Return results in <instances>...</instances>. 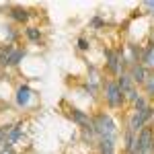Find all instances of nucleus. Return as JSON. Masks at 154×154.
<instances>
[{
    "instance_id": "obj_1",
    "label": "nucleus",
    "mask_w": 154,
    "mask_h": 154,
    "mask_svg": "<svg viewBox=\"0 0 154 154\" xmlns=\"http://www.w3.org/2000/svg\"><path fill=\"white\" fill-rule=\"evenodd\" d=\"M101 95H103V101L109 109H123V105H125V95L119 91L115 78H105L103 80Z\"/></svg>"
},
{
    "instance_id": "obj_2",
    "label": "nucleus",
    "mask_w": 154,
    "mask_h": 154,
    "mask_svg": "<svg viewBox=\"0 0 154 154\" xmlns=\"http://www.w3.org/2000/svg\"><path fill=\"white\" fill-rule=\"evenodd\" d=\"M93 128H95L99 138H107V140H115L117 142V136H119L117 123L113 121V117L109 113H103V111L95 113L93 115Z\"/></svg>"
},
{
    "instance_id": "obj_3",
    "label": "nucleus",
    "mask_w": 154,
    "mask_h": 154,
    "mask_svg": "<svg viewBox=\"0 0 154 154\" xmlns=\"http://www.w3.org/2000/svg\"><path fill=\"white\" fill-rule=\"evenodd\" d=\"M103 56H105V70L111 76L117 78L119 74L123 72V68H121V58L117 56V51L111 49V48H103Z\"/></svg>"
},
{
    "instance_id": "obj_4",
    "label": "nucleus",
    "mask_w": 154,
    "mask_h": 154,
    "mask_svg": "<svg viewBox=\"0 0 154 154\" xmlns=\"http://www.w3.org/2000/svg\"><path fill=\"white\" fill-rule=\"evenodd\" d=\"M33 97H35V93L31 91L29 84H19L17 91H14V105L19 107V109H27V107L31 105Z\"/></svg>"
},
{
    "instance_id": "obj_5",
    "label": "nucleus",
    "mask_w": 154,
    "mask_h": 154,
    "mask_svg": "<svg viewBox=\"0 0 154 154\" xmlns=\"http://www.w3.org/2000/svg\"><path fill=\"white\" fill-rule=\"evenodd\" d=\"M128 74L131 76V80H134V84L138 88H144V84H146L148 76H150V70L146 66H142V64H134L130 70H128Z\"/></svg>"
},
{
    "instance_id": "obj_6",
    "label": "nucleus",
    "mask_w": 154,
    "mask_h": 154,
    "mask_svg": "<svg viewBox=\"0 0 154 154\" xmlns=\"http://www.w3.org/2000/svg\"><path fill=\"white\" fill-rule=\"evenodd\" d=\"M68 117L80 128V130H84V128H88L91 123H93V115H88L86 111H82V109H78V107H70L68 109Z\"/></svg>"
},
{
    "instance_id": "obj_7",
    "label": "nucleus",
    "mask_w": 154,
    "mask_h": 154,
    "mask_svg": "<svg viewBox=\"0 0 154 154\" xmlns=\"http://www.w3.org/2000/svg\"><path fill=\"white\" fill-rule=\"evenodd\" d=\"M8 17L17 25H27L29 19H31V11L21 6V4H12V6H8Z\"/></svg>"
},
{
    "instance_id": "obj_8",
    "label": "nucleus",
    "mask_w": 154,
    "mask_h": 154,
    "mask_svg": "<svg viewBox=\"0 0 154 154\" xmlns=\"http://www.w3.org/2000/svg\"><path fill=\"white\" fill-rule=\"evenodd\" d=\"M23 136V121H19V123H14L12 125L11 134H8V138H6V142L2 146V150H12L14 148V144L19 142V138Z\"/></svg>"
},
{
    "instance_id": "obj_9",
    "label": "nucleus",
    "mask_w": 154,
    "mask_h": 154,
    "mask_svg": "<svg viewBox=\"0 0 154 154\" xmlns=\"http://www.w3.org/2000/svg\"><path fill=\"white\" fill-rule=\"evenodd\" d=\"M115 82H117L119 91H121L123 95H125V93H128L130 88H134V86H136V84H134V80H131V76L128 74V72H121L117 78H115Z\"/></svg>"
},
{
    "instance_id": "obj_10",
    "label": "nucleus",
    "mask_w": 154,
    "mask_h": 154,
    "mask_svg": "<svg viewBox=\"0 0 154 154\" xmlns=\"http://www.w3.org/2000/svg\"><path fill=\"white\" fill-rule=\"evenodd\" d=\"M115 140H107V138H99L97 142V150L99 154H115Z\"/></svg>"
},
{
    "instance_id": "obj_11",
    "label": "nucleus",
    "mask_w": 154,
    "mask_h": 154,
    "mask_svg": "<svg viewBox=\"0 0 154 154\" xmlns=\"http://www.w3.org/2000/svg\"><path fill=\"white\" fill-rule=\"evenodd\" d=\"M25 37H27V41H31V43H39L41 41V29L35 27V25H27L25 27Z\"/></svg>"
},
{
    "instance_id": "obj_12",
    "label": "nucleus",
    "mask_w": 154,
    "mask_h": 154,
    "mask_svg": "<svg viewBox=\"0 0 154 154\" xmlns=\"http://www.w3.org/2000/svg\"><path fill=\"white\" fill-rule=\"evenodd\" d=\"M25 56H27V49H25V48H17L14 51H12L11 60H8V68H17V66H21V62L25 60Z\"/></svg>"
},
{
    "instance_id": "obj_13",
    "label": "nucleus",
    "mask_w": 154,
    "mask_h": 154,
    "mask_svg": "<svg viewBox=\"0 0 154 154\" xmlns=\"http://www.w3.org/2000/svg\"><path fill=\"white\" fill-rule=\"evenodd\" d=\"M142 91H144L146 99H154V70H150V76H148V80H146Z\"/></svg>"
},
{
    "instance_id": "obj_14",
    "label": "nucleus",
    "mask_w": 154,
    "mask_h": 154,
    "mask_svg": "<svg viewBox=\"0 0 154 154\" xmlns=\"http://www.w3.org/2000/svg\"><path fill=\"white\" fill-rule=\"evenodd\" d=\"M142 95H144V93H140V88H138V86H134V88H130V91L125 93V103L134 105V103H136V101H138Z\"/></svg>"
},
{
    "instance_id": "obj_15",
    "label": "nucleus",
    "mask_w": 154,
    "mask_h": 154,
    "mask_svg": "<svg viewBox=\"0 0 154 154\" xmlns=\"http://www.w3.org/2000/svg\"><path fill=\"white\" fill-rule=\"evenodd\" d=\"M11 130H12L11 123H4V125H0V150H2V146H4V142H6V138H8Z\"/></svg>"
},
{
    "instance_id": "obj_16",
    "label": "nucleus",
    "mask_w": 154,
    "mask_h": 154,
    "mask_svg": "<svg viewBox=\"0 0 154 154\" xmlns=\"http://www.w3.org/2000/svg\"><path fill=\"white\" fill-rule=\"evenodd\" d=\"M134 109H131V111H144V109H146V107H150V99H146V97H140V99H138V101H136V103H134Z\"/></svg>"
},
{
    "instance_id": "obj_17",
    "label": "nucleus",
    "mask_w": 154,
    "mask_h": 154,
    "mask_svg": "<svg viewBox=\"0 0 154 154\" xmlns=\"http://www.w3.org/2000/svg\"><path fill=\"white\" fill-rule=\"evenodd\" d=\"M88 29H95V31H99V29H105V21L97 14V17H93L91 21H88Z\"/></svg>"
},
{
    "instance_id": "obj_18",
    "label": "nucleus",
    "mask_w": 154,
    "mask_h": 154,
    "mask_svg": "<svg viewBox=\"0 0 154 154\" xmlns=\"http://www.w3.org/2000/svg\"><path fill=\"white\" fill-rule=\"evenodd\" d=\"M76 48H78V51H88V49H91V41H88L84 35H80L78 41H76Z\"/></svg>"
},
{
    "instance_id": "obj_19",
    "label": "nucleus",
    "mask_w": 154,
    "mask_h": 154,
    "mask_svg": "<svg viewBox=\"0 0 154 154\" xmlns=\"http://www.w3.org/2000/svg\"><path fill=\"white\" fill-rule=\"evenodd\" d=\"M142 6L146 8V11H150V14H154V0H146Z\"/></svg>"
},
{
    "instance_id": "obj_20",
    "label": "nucleus",
    "mask_w": 154,
    "mask_h": 154,
    "mask_svg": "<svg viewBox=\"0 0 154 154\" xmlns=\"http://www.w3.org/2000/svg\"><path fill=\"white\" fill-rule=\"evenodd\" d=\"M0 154H17L14 150H0Z\"/></svg>"
},
{
    "instance_id": "obj_21",
    "label": "nucleus",
    "mask_w": 154,
    "mask_h": 154,
    "mask_svg": "<svg viewBox=\"0 0 154 154\" xmlns=\"http://www.w3.org/2000/svg\"><path fill=\"white\" fill-rule=\"evenodd\" d=\"M150 125H152V128H154V117H152V123H150Z\"/></svg>"
}]
</instances>
